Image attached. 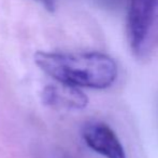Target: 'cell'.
<instances>
[{
  "instance_id": "6da1fadb",
  "label": "cell",
  "mask_w": 158,
  "mask_h": 158,
  "mask_svg": "<svg viewBox=\"0 0 158 158\" xmlns=\"http://www.w3.org/2000/svg\"><path fill=\"white\" fill-rule=\"evenodd\" d=\"M35 65L51 78L75 88L103 90L117 78L116 62L101 52L59 53L37 51Z\"/></svg>"
},
{
  "instance_id": "7a4b0ae2",
  "label": "cell",
  "mask_w": 158,
  "mask_h": 158,
  "mask_svg": "<svg viewBox=\"0 0 158 158\" xmlns=\"http://www.w3.org/2000/svg\"><path fill=\"white\" fill-rule=\"evenodd\" d=\"M127 40L138 61H148L158 50V0H128Z\"/></svg>"
},
{
  "instance_id": "3957f363",
  "label": "cell",
  "mask_w": 158,
  "mask_h": 158,
  "mask_svg": "<svg viewBox=\"0 0 158 158\" xmlns=\"http://www.w3.org/2000/svg\"><path fill=\"white\" fill-rule=\"evenodd\" d=\"M85 144L104 158H127L125 148L115 131L108 124L92 120L82 127L81 131Z\"/></svg>"
},
{
  "instance_id": "277c9868",
  "label": "cell",
  "mask_w": 158,
  "mask_h": 158,
  "mask_svg": "<svg viewBox=\"0 0 158 158\" xmlns=\"http://www.w3.org/2000/svg\"><path fill=\"white\" fill-rule=\"evenodd\" d=\"M43 99L48 105L74 110L84 108L88 103V97L80 88L64 84L46 87L43 91Z\"/></svg>"
},
{
  "instance_id": "5b68a950",
  "label": "cell",
  "mask_w": 158,
  "mask_h": 158,
  "mask_svg": "<svg viewBox=\"0 0 158 158\" xmlns=\"http://www.w3.org/2000/svg\"><path fill=\"white\" fill-rule=\"evenodd\" d=\"M40 4H41L43 8H45L48 11L53 12L55 10V3H56V0H37Z\"/></svg>"
},
{
  "instance_id": "8992f818",
  "label": "cell",
  "mask_w": 158,
  "mask_h": 158,
  "mask_svg": "<svg viewBox=\"0 0 158 158\" xmlns=\"http://www.w3.org/2000/svg\"><path fill=\"white\" fill-rule=\"evenodd\" d=\"M99 1L103 2V3H106V6H109V7H112V6H115V4H118L121 0H99Z\"/></svg>"
}]
</instances>
